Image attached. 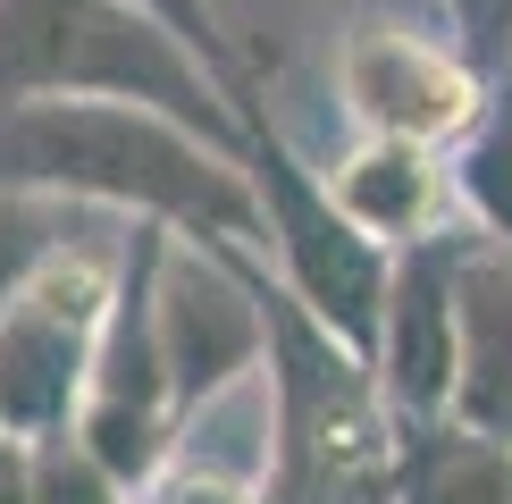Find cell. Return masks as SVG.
Wrapping results in <instances>:
<instances>
[{
    "instance_id": "6da1fadb",
    "label": "cell",
    "mask_w": 512,
    "mask_h": 504,
    "mask_svg": "<svg viewBox=\"0 0 512 504\" xmlns=\"http://www.w3.org/2000/svg\"><path fill=\"white\" fill-rule=\"evenodd\" d=\"M0 185L143 219L219 252L269 244L244 152L143 101H0Z\"/></svg>"
},
{
    "instance_id": "7a4b0ae2",
    "label": "cell",
    "mask_w": 512,
    "mask_h": 504,
    "mask_svg": "<svg viewBox=\"0 0 512 504\" xmlns=\"http://www.w3.org/2000/svg\"><path fill=\"white\" fill-rule=\"evenodd\" d=\"M0 101H143L244 152L252 101L143 0H0Z\"/></svg>"
},
{
    "instance_id": "3957f363",
    "label": "cell",
    "mask_w": 512,
    "mask_h": 504,
    "mask_svg": "<svg viewBox=\"0 0 512 504\" xmlns=\"http://www.w3.org/2000/svg\"><path fill=\"white\" fill-rule=\"evenodd\" d=\"M269 303V471L252 504H395V404L370 353L319 328L261 269Z\"/></svg>"
},
{
    "instance_id": "277c9868",
    "label": "cell",
    "mask_w": 512,
    "mask_h": 504,
    "mask_svg": "<svg viewBox=\"0 0 512 504\" xmlns=\"http://www.w3.org/2000/svg\"><path fill=\"white\" fill-rule=\"evenodd\" d=\"M244 168L261 194V261H277V286L311 311L319 328H336L345 345L370 353L378 345V311H387V278H395V244H378L370 227H353V210L336 202L328 168H311L286 135L269 126V110L252 101V135H244Z\"/></svg>"
},
{
    "instance_id": "5b68a950",
    "label": "cell",
    "mask_w": 512,
    "mask_h": 504,
    "mask_svg": "<svg viewBox=\"0 0 512 504\" xmlns=\"http://www.w3.org/2000/svg\"><path fill=\"white\" fill-rule=\"evenodd\" d=\"M126 227L118 236H76L0 303V437H51L84 412L118 261H126Z\"/></svg>"
},
{
    "instance_id": "8992f818",
    "label": "cell",
    "mask_w": 512,
    "mask_h": 504,
    "mask_svg": "<svg viewBox=\"0 0 512 504\" xmlns=\"http://www.w3.org/2000/svg\"><path fill=\"white\" fill-rule=\"evenodd\" d=\"M152 320H160V362L168 395H177L185 429L219 404L236 378L269 362V303H261V252H219V244H185L168 236L160 252V286H152Z\"/></svg>"
},
{
    "instance_id": "52a82bcc",
    "label": "cell",
    "mask_w": 512,
    "mask_h": 504,
    "mask_svg": "<svg viewBox=\"0 0 512 504\" xmlns=\"http://www.w3.org/2000/svg\"><path fill=\"white\" fill-rule=\"evenodd\" d=\"M336 101H345V118L361 135H403V143L454 152L487 118L496 84L462 59L454 34L403 26V17H361L336 42Z\"/></svg>"
},
{
    "instance_id": "ba28073f",
    "label": "cell",
    "mask_w": 512,
    "mask_h": 504,
    "mask_svg": "<svg viewBox=\"0 0 512 504\" xmlns=\"http://www.w3.org/2000/svg\"><path fill=\"white\" fill-rule=\"evenodd\" d=\"M462 244H471V227H437V236L395 252L378 345H370V370H378V387H387L395 420L454 412V378H462Z\"/></svg>"
},
{
    "instance_id": "9c48e42d",
    "label": "cell",
    "mask_w": 512,
    "mask_h": 504,
    "mask_svg": "<svg viewBox=\"0 0 512 504\" xmlns=\"http://www.w3.org/2000/svg\"><path fill=\"white\" fill-rule=\"evenodd\" d=\"M336 202L353 210V227H370L378 244H420L445 227V202H454V160L437 143H403V135H361L345 160L328 168Z\"/></svg>"
},
{
    "instance_id": "30bf717a",
    "label": "cell",
    "mask_w": 512,
    "mask_h": 504,
    "mask_svg": "<svg viewBox=\"0 0 512 504\" xmlns=\"http://www.w3.org/2000/svg\"><path fill=\"white\" fill-rule=\"evenodd\" d=\"M454 412L471 429L512 446V244L479 236L462 244V378Z\"/></svg>"
},
{
    "instance_id": "8fae6325",
    "label": "cell",
    "mask_w": 512,
    "mask_h": 504,
    "mask_svg": "<svg viewBox=\"0 0 512 504\" xmlns=\"http://www.w3.org/2000/svg\"><path fill=\"white\" fill-rule=\"evenodd\" d=\"M395 504H512V446L462 412L395 420Z\"/></svg>"
},
{
    "instance_id": "7c38bea8",
    "label": "cell",
    "mask_w": 512,
    "mask_h": 504,
    "mask_svg": "<svg viewBox=\"0 0 512 504\" xmlns=\"http://www.w3.org/2000/svg\"><path fill=\"white\" fill-rule=\"evenodd\" d=\"M454 202H462V227L512 244V84H496L487 118L454 143Z\"/></svg>"
},
{
    "instance_id": "4fadbf2b",
    "label": "cell",
    "mask_w": 512,
    "mask_h": 504,
    "mask_svg": "<svg viewBox=\"0 0 512 504\" xmlns=\"http://www.w3.org/2000/svg\"><path fill=\"white\" fill-rule=\"evenodd\" d=\"M84 219H110V210H84V202H59V194H17V185H0V303H9L51 252H68L84 236Z\"/></svg>"
},
{
    "instance_id": "5bb4252c",
    "label": "cell",
    "mask_w": 512,
    "mask_h": 504,
    "mask_svg": "<svg viewBox=\"0 0 512 504\" xmlns=\"http://www.w3.org/2000/svg\"><path fill=\"white\" fill-rule=\"evenodd\" d=\"M26 454H34V504H135L118 488V471L76 437V420L51 437H26Z\"/></svg>"
},
{
    "instance_id": "9a60e30c",
    "label": "cell",
    "mask_w": 512,
    "mask_h": 504,
    "mask_svg": "<svg viewBox=\"0 0 512 504\" xmlns=\"http://www.w3.org/2000/svg\"><path fill=\"white\" fill-rule=\"evenodd\" d=\"M437 17L487 84H512V0H437Z\"/></svg>"
},
{
    "instance_id": "2e32d148",
    "label": "cell",
    "mask_w": 512,
    "mask_h": 504,
    "mask_svg": "<svg viewBox=\"0 0 512 504\" xmlns=\"http://www.w3.org/2000/svg\"><path fill=\"white\" fill-rule=\"evenodd\" d=\"M143 9H152L160 26H177V34H185V42H194V51L210 59V68H219L227 84H236L244 101H261V84H252L244 51H236V42H227V26H219V9H210V0H143Z\"/></svg>"
},
{
    "instance_id": "e0dca14e",
    "label": "cell",
    "mask_w": 512,
    "mask_h": 504,
    "mask_svg": "<svg viewBox=\"0 0 512 504\" xmlns=\"http://www.w3.org/2000/svg\"><path fill=\"white\" fill-rule=\"evenodd\" d=\"M135 504H252V488H236V479H219V471H202V462H168V471H160Z\"/></svg>"
},
{
    "instance_id": "ac0fdd59",
    "label": "cell",
    "mask_w": 512,
    "mask_h": 504,
    "mask_svg": "<svg viewBox=\"0 0 512 504\" xmlns=\"http://www.w3.org/2000/svg\"><path fill=\"white\" fill-rule=\"evenodd\" d=\"M0 504H34V454H26V437H0Z\"/></svg>"
}]
</instances>
